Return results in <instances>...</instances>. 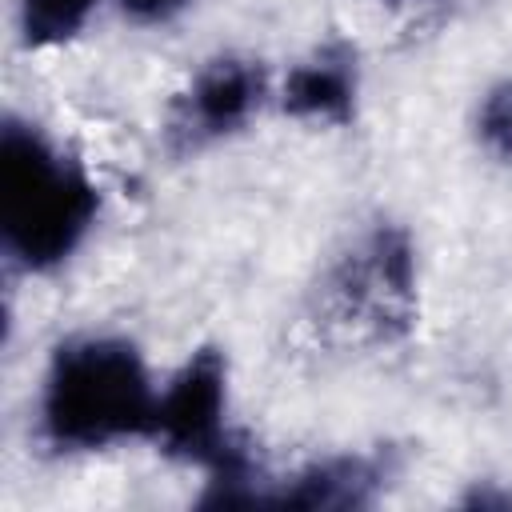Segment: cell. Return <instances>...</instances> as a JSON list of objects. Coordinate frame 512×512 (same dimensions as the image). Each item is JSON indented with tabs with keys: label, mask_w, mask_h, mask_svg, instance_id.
I'll list each match as a JSON object with an SVG mask.
<instances>
[{
	"label": "cell",
	"mask_w": 512,
	"mask_h": 512,
	"mask_svg": "<svg viewBox=\"0 0 512 512\" xmlns=\"http://www.w3.org/2000/svg\"><path fill=\"white\" fill-rule=\"evenodd\" d=\"M156 396L148 360L124 336L84 332L52 348L36 424L40 440L56 452H104L124 440H152Z\"/></svg>",
	"instance_id": "6da1fadb"
},
{
	"label": "cell",
	"mask_w": 512,
	"mask_h": 512,
	"mask_svg": "<svg viewBox=\"0 0 512 512\" xmlns=\"http://www.w3.org/2000/svg\"><path fill=\"white\" fill-rule=\"evenodd\" d=\"M100 216V188L80 160L32 120L0 128V244L24 272L68 264Z\"/></svg>",
	"instance_id": "7a4b0ae2"
},
{
	"label": "cell",
	"mask_w": 512,
	"mask_h": 512,
	"mask_svg": "<svg viewBox=\"0 0 512 512\" xmlns=\"http://www.w3.org/2000/svg\"><path fill=\"white\" fill-rule=\"evenodd\" d=\"M152 440L164 456L212 468L236 440L228 432V356L212 344L188 352L156 396Z\"/></svg>",
	"instance_id": "3957f363"
},
{
	"label": "cell",
	"mask_w": 512,
	"mask_h": 512,
	"mask_svg": "<svg viewBox=\"0 0 512 512\" xmlns=\"http://www.w3.org/2000/svg\"><path fill=\"white\" fill-rule=\"evenodd\" d=\"M264 92H268V76L256 60L216 56L180 92L172 108V132L192 148L224 140L256 116V108L264 104Z\"/></svg>",
	"instance_id": "277c9868"
},
{
	"label": "cell",
	"mask_w": 512,
	"mask_h": 512,
	"mask_svg": "<svg viewBox=\"0 0 512 512\" xmlns=\"http://www.w3.org/2000/svg\"><path fill=\"white\" fill-rule=\"evenodd\" d=\"M356 60L344 48H320L316 56L288 68L280 84V108L304 124L344 128L356 116Z\"/></svg>",
	"instance_id": "5b68a950"
},
{
	"label": "cell",
	"mask_w": 512,
	"mask_h": 512,
	"mask_svg": "<svg viewBox=\"0 0 512 512\" xmlns=\"http://www.w3.org/2000/svg\"><path fill=\"white\" fill-rule=\"evenodd\" d=\"M376 488V468L360 456H332L300 476H292L280 492L268 496V504L280 508H356L368 504Z\"/></svg>",
	"instance_id": "8992f818"
},
{
	"label": "cell",
	"mask_w": 512,
	"mask_h": 512,
	"mask_svg": "<svg viewBox=\"0 0 512 512\" xmlns=\"http://www.w3.org/2000/svg\"><path fill=\"white\" fill-rule=\"evenodd\" d=\"M100 0H16V36L28 52H48L76 40Z\"/></svg>",
	"instance_id": "52a82bcc"
},
{
	"label": "cell",
	"mask_w": 512,
	"mask_h": 512,
	"mask_svg": "<svg viewBox=\"0 0 512 512\" xmlns=\"http://www.w3.org/2000/svg\"><path fill=\"white\" fill-rule=\"evenodd\" d=\"M476 140L496 164H512V76L496 80L476 104Z\"/></svg>",
	"instance_id": "ba28073f"
},
{
	"label": "cell",
	"mask_w": 512,
	"mask_h": 512,
	"mask_svg": "<svg viewBox=\"0 0 512 512\" xmlns=\"http://www.w3.org/2000/svg\"><path fill=\"white\" fill-rule=\"evenodd\" d=\"M192 0H116V8L132 20V24H168L172 16H180Z\"/></svg>",
	"instance_id": "9c48e42d"
}]
</instances>
